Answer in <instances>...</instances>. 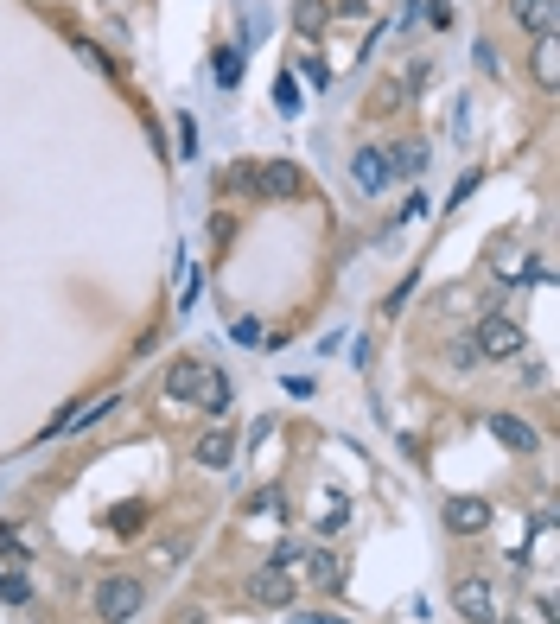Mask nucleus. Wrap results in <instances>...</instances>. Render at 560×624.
Returning <instances> with one entry per match:
<instances>
[{
  "label": "nucleus",
  "mask_w": 560,
  "mask_h": 624,
  "mask_svg": "<svg viewBox=\"0 0 560 624\" xmlns=\"http://www.w3.org/2000/svg\"><path fill=\"white\" fill-rule=\"evenodd\" d=\"M249 599H261V605H274V612H280V605H293V580H287V567H255V580H249Z\"/></svg>",
  "instance_id": "0eeeda50"
},
{
  "label": "nucleus",
  "mask_w": 560,
  "mask_h": 624,
  "mask_svg": "<svg viewBox=\"0 0 560 624\" xmlns=\"http://www.w3.org/2000/svg\"><path fill=\"white\" fill-rule=\"evenodd\" d=\"M140 516H147V504H115V510H109V523H115V535H134V529H140Z\"/></svg>",
  "instance_id": "6ab92c4d"
},
{
  "label": "nucleus",
  "mask_w": 560,
  "mask_h": 624,
  "mask_svg": "<svg viewBox=\"0 0 560 624\" xmlns=\"http://www.w3.org/2000/svg\"><path fill=\"white\" fill-rule=\"evenodd\" d=\"M230 459H236V433L230 427H210L204 440H198V465H210V472H230Z\"/></svg>",
  "instance_id": "9d476101"
},
{
  "label": "nucleus",
  "mask_w": 560,
  "mask_h": 624,
  "mask_svg": "<svg viewBox=\"0 0 560 624\" xmlns=\"http://www.w3.org/2000/svg\"><path fill=\"white\" fill-rule=\"evenodd\" d=\"M166 395H172V402H198L204 414H223V408H230V376H223L217 363L185 357V363H172V370H166Z\"/></svg>",
  "instance_id": "f257e3e1"
},
{
  "label": "nucleus",
  "mask_w": 560,
  "mask_h": 624,
  "mask_svg": "<svg viewBox=\"0 0 560 624\" xmlns=\"http://www.w3.org/2000/svg\"><path fill=\"white\" fill-rule=\"evenodd\" d=\"M0 599H7V605H26L32 599V580L20 574V567H13V574H0Z\"/></svg>",
  "instance_id": "a211bd4d"
},
{
  "label": "nucleus",
  "mask_w": 560,
  "mask_h": 624,
  "mask_svg": "<svg viewBox=\"0 0 560 624\" xmlns=\"http://www.w3.org/2000/svg\"><path fill=\"white\" fill-rule=\"evenodd\" d=\"M306 567H312V580H319V586H344V561L331 548H306Z\"/></svg>",
  "instance_id": "4468645a"
},
{
  "label": "nucleus",
  "mask_w": 560,
  "mask_h": 624,
  "mask_svg": "<svg viewBox=\"0 0 560 624\" xmlns=\"http://www.w3.org/2000/svg\"><path fill=\"white\" fill-rule=\"evenodd\" d=\"M217 83H223V90H236V83H242V51L236 45L217 51Z\"/></svg>",
  "instance_id": "f3484780"
},
{
  "label": "nucleus",
  "mask_w": 560,
  "mask_h": 624,
  "mask_svg": "<svg viewBox=\"0 0 560 624\" xmlns=\"http://www.w3.org/2000/svg\"><path fill=\"white\" fill-rule=\"evenodd\" d=\"M452 363H459V370H471V363H478V344H471V338L452 344Z\"/></svg>",
  "instance_id": "393cba45"
},
{
  "label": "nucleus",
  "mask_w": 560,
  "mask_h": 624,
  "mask_svg": "<svg viewBox=\"0 0 560 624\" xmlns=\"http://www.w3.org/2000/svg\"><path fill=\"white\" fill-rule=\"evenodd\" d=\"M331 13H344V20H363V13H370V0H338Z\"/></svg>",
  "instance_id": "bb28decb"
},
{
  "label": "nucleus",
  "mask_w": 560,
  "mask_h": 624,
  "mask_svg": "<svg viewBox=\"0 0 560 624\" xmlns=\"http://www.w3.org/2000/svg\"><path fill=\"white\" fill-rule=\"evenodd\" d=\"M529 71H535V83H541V90H560V45H554V39H541V45H535Z\"/></svg>",
  "instance_id": "ddd939ff"
},
{
  "label": "nucleus",
  "mask_w": 560,
  "mask_h": 624,
  "mask_svg": "<svg viewBox=\"0 0 560 624\" xmlns=\"http://www.w3.org/2000/svg\"><path fill=\"white\" fill-rule=\"evenodd\" d=\"M350 179H357V192H382V185H389V153L363 147L357 160H350Z\"/></svg>",
  "instance_id": "6e6552de"
},
{
  "label": "nucleus",
  "mask_w": 560,
  "mask_h": 624,
  "mask_svg": "<svg viewBox=\"0 0 560 624\" xmlns=\"http://www.w3.org/2000/svg\"><path fill=\"white\" fill-rule=\"evenodd\" d=\"M300 77H312V90H325V64L319 58H300Z\"/></svg>",
  "instance_id": "a878e982"
},
{
  "label": "nucleus",
  "mask_w": 560,
  "mask_h": 624,
  "mask_svg": "<svg viewBox=\"0 0 560 624\" xmlns=\"http://www.w3.org/2000/svg\"><path fill=\"white\" fill-rule=\"evenodd\" d=\"M344 516H350V510H344V497H331V510L319 516V529H344Z\"/></svg>",
  "instance_id": "b1692460"
},
{
  "label": "nucleus",
  "mask_w": 560,
  "mask_h": 624,
  "mask_svg": "<svg viewBox=\"0 0 560 624\" xmlns=\"http://www.w3.org/2000/svg\"><path fill=\"white\" fill-rule=\"evenodd\" d=\"M32 548H39V542H32V535H20L13 523H0V554H7V561H26Z\"/></svg>",
  "instance_id": "dca6fc26"
},
{
  "label": "nucleus",
  "mask_w": 560,
  "mask_h": 624,
  "mask_svg": "<svg viewBox=\"0 0 560 624\" xmlns=\"http://www.w3.org/2000/svg\"><path fill=\"white\" fill-rule=\"evenodd\" d=\"M287 624H331L325 612H300V618H287Z\"/></svg>",
  "instance_id": "cd10ccee"
},
{
  "label": "nucleus",
  "mask_w": 560,
  "mask_h": 624,
  "mask_svg": "<svg viewBox=\"0 0 560 624\" xmlns=\"http://www.w3.org/2000/svg\"><path fill=\"white\" fill-rule=\"evenodd\" d=\"M420 172H427V147H420V141H401L389 153V179H420Z\"/></svg>",
  "instance_id": "f8f14e48"
},
{
  "label": "nucleus",
  "mask_w": 560,
  "mask_h": 624,
  "mask_svg": "<svg viewBox=\"0 0 560 624\" xmlns=\"http://www.w3.org/2000/svg\"><path fill=\"white\" fill-rule=\"evenodd\" d=\"M300 561H306V542H280V548H274V567H287V574H293Z\"/></svg>",
  "instance_id": "4be33fe9"
},
{
  "label": "nucleus",
  "mask_w": 560,
  "mask_h": 624,
  "mask_svg": "<svg viewBox=\"0 0 560 624\" xmlns=\"http://www.w3.org/2000/svg\"><path fill=\"white\" fill-rule=\"evenodd\" d=\"M230 192H261V198H300L306 172L293 160H242L230 166Z\"/></svg>",
  "instance_id": "f03ea898"
},
{
  "label": "nucleus",
  "mask_w": 560,
  "mask_h": 624,
  "mask_svg": "<svg viewBox=\"0 0 560 624\" xmlns=\"http://www.w3.org/2000/svg\"><path fill=\"white\" fill-rule=\"evenodd\" d=\"M185 535H172V542H160V548H153V567H172V561H185Z\"/></svg>",
  "instance_id": "aec40b11"
},
{
  "label": "nucleus",
  "mask_w": 560,
  "mask_h": 624,
  "mask_svg": "<svg viewBox=\"0 0 560 624\" xmlns=\"http://www.w3.org/2000/svg\"><path fill=\"white\" fill-rule=\"evenodd\" d=\"M325 20H331V7H325V0H293V26H300L306 39H319Z\"/></svg>",
  "instance_id": "2eb2a0df"
},
{
  "label": "nucleus",
  "mask_w": 560,
  "mask_h": 624,
  "mask_svg": "<svg viewBox=\"0 0 560 624\" xmlns=\"http://www.w3.org/2000/svg\"><path fill=\"white\" fill-rule=\"evenodd\" d=\"M471 344H478V357H522V344H529V338H522V325H516V319L490 312V319L478 325V338H471Z\"/></svg>",
  "instance_id": "20e7f679"
},
{
  "label": "nucleus",
  "mask_w": 560,
  "mask_h": 624,
  "mask_svg": "<svg viewBox=\"0 0 560 624\" xmlns=\"http://www.w3.org/2000/svg\"><path fill=\"white\" fill-rule=\"evenodd\" d=\"M510 13H516V26L535 32V39H554L560 32V0H510Z\"/></svg>",
  "instance_id": "423d86ee"
},
{
  "label": "nucleus",
  "mask_w": 560,
  "mask_h": 624,
  "mask_svg": "<svg viewBox=\"0 0 560 624\" xmlns=\"http://www.w3.org/2000/svg\"><path fill=\"white\" fill-rule=\"evenodd\" d=\"M102 414H115V395H109V402H90V408H83V414H77V421H70V427H96Z\"/></svg>",
  "instance_id": "5701e85b"
},
{
  "label": "nucleus",
  "mask_w": 560,
  "mask_h": 624,
  "mask_svg": "<svg viewBox=\"0 0 560 624\" xmlns=\"http://www.w3.org/2000/svg\"><path fill=\"white\" fill-rule=\"evenodd\" d=\"M140 605H147V586L128 580V574H115V580H102V586H96V618H109V624L140 618Z\"/></svg>",
  "instance_id": "7ed1b4c3"
},
{
  "label": "nucleus",
  "mask_w": 560,
  "mask_h": 624,
  "mask_svg": "<svg viewBox=\"0 0 560 624\" xmlns=\"http://www.w3.org/2000/svg\"><path fill=\"white\" fill-rule=\"evenodd\" d=\"M484 523H490V504H484V497H452V504H446V529L478 535Z\"/></svg>",
  "instance_id": "1a4fd4ad"
},
{
  "label": "nucleus",
  "mask_w": 560,
  "mask_h": 624,
  "mask_svg": "<svg viewBox=\"0 0 560 624\" xmlns=\"http://www.w3.org/2000/svg\"><path fill=\"white\" fill-rule=\"evenodd\" d=\"M490 433H497L503 446H516V453H535V427L516 421V414H490Z\"/></svg>",
  "instance_id": "9b49d317"
},
{
  "label": "nucleus",
  "mask_w": 560,
  "mask_h": 624,
  "mask_svg": "<svg viewBox=\"0 0 560 624\" xmlns=\"http://www.w3.org/2000/svg\"><path fill=\"white\" fill-rule=\"evenodd\" d=\"M452 605H459L465 624H497V593H490V580H459L452 586Z\"/></svg>",
  "instance_id": "39448f33"
},
{
  "label": "nucleus",
  "mask_w": 560,
  "mask_h": 624,
  "mask_svg": "<svg viewBox=\"0 0 560 624\" xmlns=\"http://www.w3.org/2000/svg\"><path fill=\"white\" fill-rule=\"evenodd\" d=\"M274 109H280V115H300V90H293V83H287V77H280V83H274Z\"/></svg>",
  "instance_id": "412c9836"
}]
</instances>
